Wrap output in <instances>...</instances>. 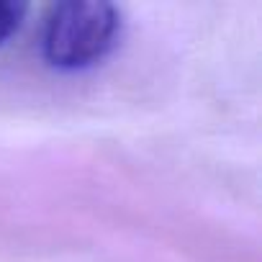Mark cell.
I'll return each instance as SVG.
<instances>
[{
	"label": "cell",
	"mask_w": 262,
	"mask_h": 262,
	"mask_svg": "<svg viewBox=\"0 0 262 262\" xmlns=\"http://www.w3.org/2000/svg\"><path fill=\"white\" fill-rule=\"evenodd\" d=\"M121 36V11L103 0H64L49 8L41 54L49 67L80 72L100 64Z\"/></svg>",
	"instance_id": "obj_1"
},
{
	"label": "cell",
	"mask_w": 262,
	"mask_h": 262,
	"mask_svg": "<svg viewBox=\"0 0 262 262\" xmlns=\"http://www.w3.org/2000/svg\"><path fill=\"white\" fill-rule=\"evenodd\" d=\"M26 11H29L26 3H18V0H0V47L18 34V29L24 26Z\"/></svg>",
	"instance_id": "obj_2"
}]
</instances>
